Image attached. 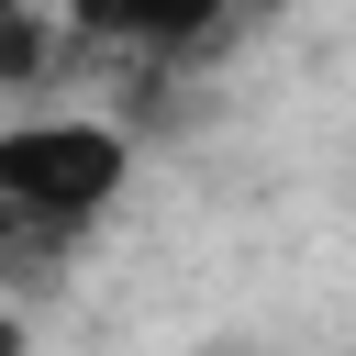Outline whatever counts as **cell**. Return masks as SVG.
Listing matches in <instances>:
<instances>
[{
    "instance_id": "6da1fadb",
    "label": "cell",
    "mask_w": 356,
    "mask_h": 356,
    "mask_svg": "<svg viewBox=\"0 0 356 356\" xmlns=\"http://www.w3.org/2000/svg\"><path fill=\"white\" fill-rule=\"evenodd\" d=\"M134 178V134L89 111L0 122V278H44Z\"/></svg>"
},
{
    "instance_id": "7a4b0ae2",
    "label": "cell",
    "mask_w": 356,
    "mask_h": 356,
    "mask_svg": "<svg viewBox=\"0 0 356 356\" xmlns=\"http://www.w3.org/2000/svg\"><path fill=\"white\" fill-rule=\"evenodd\" d=\"M256 11H267V0H122V44H134V56H167V67H189V56L234 44Z\"/></svg>"
},
{
    "instance_id": "3957f363",
    "label": "cell",
    "mask_w": 356,
    "mask_h": 356,
    "mask_svg": "<svg viewBox=\"0 0 356 356\" xmlns=\"http://www.w3.org/2000/svg\"><path fill=\"white\" fill-rule=\"evenodd\" d=\"M67 11V33H89V44H122V0H56Z\"/></svg>"
},
{
    "instance_id": "277c9868",
    "label": "cell",
    "mask_w": 356,
    "mask_h": 356,
    "mask_svg": "<svg viewBox=\"0 0 356 356\" xmlns=\"http://www.w3.org/2000/svg\"><path fill=\"white\" fill-rule=\"evenodd\" d=\"M0 356H22V312H0Z\"/></svg>"
}]
</instances>
